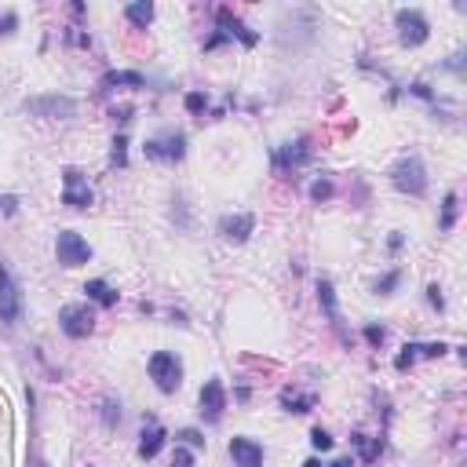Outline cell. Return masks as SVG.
Instances as JSON below:
<instances>
[{"label":"cell","instance_id":"cell-13","mask_svg":"<svg viewBox=\"0 0 467 467\" xmlns=\"http://www.w3.org/2000/svg\"><path fill=\"white\" fill-rule=\"evenodd\" d=\"M216 19H219V26H223V37H241V44H249V47L255 44V34H249V29L241 26V19H234L230 8H219Z\"/></svg>","mask_w":467,"mask_h":467},{"label":"cell","instance_id":"cell-32","mask_svg":"<svg viewBox=\"0 0 467 467\" xmlns=\"http://www.w3.org/2000/svg\"><path fill=\"white\" fill-rule=\"evenodd\" d=\"M427 299H431V303H434V307H438V311L445 307V299H442V288H438V285H431V288H427Z\"/></svg>","mask_w":467,"mask_h":467},{"label":"cell","instance_id":"cell-16","mask_svg":"<svg viewBox=\"0 0 467 467\" xmlns=\"http://www.w3.org/2000/svg\"><path fill=\"white\" fill-rule=\"evenodd\" d=\"M124 19L132 26H139V29H147L154 22V4H150V0H135V4L124 8Z\"/></svg>","mask_w":467,"mask_h":467},{"label":"cell","instance_id":"cell-23","mask_svg":"<svg viewBox=\"0 0 467 467\" xmlns=\"http://www.w3.org/2000/svg\"><path fill=\"white\" fill-rule=\"evenodd\" d=\"M311 445L321 449V453H329V449H332V434L321 431V427H314V431H311Z\"/></svg>","mask_w":467,"mask_h":467},{"label":"cell","instance_id":"cell-10","mask_svg":"<svg viewBox=\"0 0 467 467\" xmlns=\"http://www.w3.org/2000/svg\"><path fill=\"white\" fill-rule=\"evenodd\" d=\"M26 110H34V114H40V117H73L77 103L70 99V95H44V99L26 103Z\"/></svg>","mask_w":467,"mask_h":467},{"label":"cell","instance_id":"cell-25","mask_svg":"<svg viewBox=\"0 0 467 467\" xmlns=\"http://www.w3.org/2000/svg\"><path fill=\"white\" fill-rule=\"evenodd\" d=\"M311 198H314V201H329V198H332V183H329V179H318V183L311 186Z\"/></svg>","mask_w":467,"mask_h":467},{"label":"cell","instance_id":"cell-36","mask_svg":"<svg viewBox=\"0 0 467 467\" xmlns=\"http://www.w3.org/2000/svg\"><path fill=\"white\" fill-rule=\"evenodd\" d=\"M303 467H321V464H318V460H307V464H303Z\"/></svg>","mask_w":467,"mask_h":467},{"label":"cell","instance_id":"cell-29","mask_svg":"<svg viewBox=\"0 0 467 467\" xmlns=\"http://www.w3.org/2000/svg\"><path fill=\"white\" fill-rule=\"evenodd\" d=\"M398 278H401V274H398V270H394V274H387V278H383V281L376 285V292H380V296H387V292H391V288L398 285Z\"/></svg>","mask_w":467,"mask_h":467},{"label":"cell","instance_id":"cell-5","mask_svg":"<svg viewBox=\"0 0 467 467\" xmlns=\"http://www.w3.org/2000/svg\"><path fill=\"white\" fill-rule=\"evenodd\" d=\"M147 157L150 161H165V165H175V161L186 157V135L183 132H165V135H154L147 139Z\"/></svg>","mask_w":467,"mask_h":467},{"label":"cell","instance_id":"cell-21","mask_svg":"<svg viewBox=\"0 0 467 467\" xmlns=\"http://www.w3.org/2000/svg\"><path fill=\"white\" fill-rule=\"evenodd\" d=\"M114 84L142 88V84H147V77H142V73H106V77H103V88H114Z\"/></svg>","mask_w":467,"mask_h":467},{"label":"cell","instance_id":"cell-3","mask_svg":"<svg viewBox=\"0 0 467 467\" xmlns=\"http://www.w3.org/2000/svg\"><path fill=\"white\" fill-rule=\"evenodd\" d=\"M59 329L66 332L70 340H84V336H91V329H95V311L88 303H70V307L59 311Z\"/></svg>","mask_w":467,"mask_h":467},{"label":"cell","instance_id":"cell-18","mask_svg":"<svg viewBox=\"0 0 467 467\" xmlns=\"http://www.w3.org/2000/svg\"><path fill=\"white\" fill-rule=\"evenodd\" d=\"M318 299H321V307H325L332 325H340V314H336V296H332V285L329 281H318Z\"/></svg>","mask_w":467,"mask_h":467},{"label":"cell","instance_id":"cell-35","mask_svg":"<svg viewBox=\"0 0 467 467\" xmlns=\"http://www.w3.org/2000/svg\"><path fill=\"white\" fill-rule=\"evenodd\" d=\"M332 467H350V460H336Z\"/></svg>","mask_w":467,"mask_h":467},{"label":"cell","instance_id":"cell-34","mask_svg":"<svg viewBox=\"0 0 467 467\" xmlns=\"http://www.w3.org/2000/svg\"><path fill=\"white\" fill-rule=\"evenodd\" d=\"M0 208H4V216H15V198H0Z\"/></svg>","mask_w":467,"mask_h":467},{"label":"cell","instance_id":"cell-14","mask_svg":"<svg viewBox=\"0 0 467 467\" xmlns=\"http://www.w3.org/2000/svg\"><path fill=\"white\" fill-rule=\"evenodd\" d=\"M165 438H168V434H165V427H161V424H150L147 431H142L139 457H142V460H154V457L161 453V445H165Z\"/></svg>","mask_w":467,"mask_h":467},{"label":"cell","instance_id":"cell-2","mask_svg":"<svg viewBox=\"0 0 467 467\" xmlns=\"http://www.w3.org/2000/svg\"><path fill=\"white\" fill-rule=\"evenodd\" d=\"M150 380L157 383L161 394H175V391H179V383H183L179 358H175L172 350H157L154 358H150Z\"/></svg>","mask_w":467,"mask_h":467},{"label":"cell","instance_id":"cell-28","mask_svg":"<svg viewBox=\"0 0 467 467\" xmlns=\"http://www.w3.org/2000/svg\"><path fill=\"white\" fill-rule=\"evenodd\" d=\"M124 147H128V139L117 135V139H114V161H117V165H124V161H128V150H124Z\"/></svg>","mask_w":467,"mask_h":467},{"label":"cell","instance_id":"cell-33","mask_svg":"<svg viewBox=\"0 0 467 467\" xmlns=\"http://www.w3.org/2000/svg\"><path fill=\"white\" fill-rule=\"evenodd\" d=\"M365 336H369L373 343H383V329H376V325H369V329H365Z\"/></svg>","mask_w":467,"mask_h":467},{"label":"cell","instance_id":"cell-19","mask_svg":"<svg viewBox=\"0 0 467 467\" xmlns=\"http://www.w3.org/2000/svg\"><path fill=\"white\" fill-rule=\"evenodd\" d=\"M457 212H460V198L449 194V198L442 201V223H438V227H442V230H453V227H457Z\"/></svg>","mask_w":467,"mask_h":467},{"label":"cell","instance_id":"cell-9","mask_svg":"<svg viewBox=\"0 0 467 467\" xmlns=\"http://www.w3.org/2000/svg\"><path fill=\"white\" fill-rule=\"evenodd\" d=\"M62 201L73 205V208H88L91 205V186L84 183V175H80L77 168H66V175H62Z\"/></svg>","mask_w":467,"mask_h":467},{"label":"cell","instance_id":"cell-17","mask_svg":"<svg viewBox=\"0 0 467 467\" xmlns=\"http://www.w3.org/2000/svg\"><path fill=\"white\" fill-rule=\"evenodd\" d=\"M84 292H88V299L99 303V307H114V303H117V292H114V288H110L106 281H88V285H84Z\"/></svg>","mask_w":467,"mask_h":467},{"label":"cell","instance_id":"cell-15","mask_svg":"<svg viewBox=\"0 0 467 467\" xmlns=\"http://www.w3.org/2000/svg\"><path fill=\"white\" fill-rule=\"evenodd\" d=\"M311 157V142L307 139H299V142H288V147L278 150V168H288V165H303V161Z\"/></svg>","mask_w":467,"mask_h":467},{"label":"cell","instance_id":"cell-11","mask_svg":"<svg viewBox=\"0 0 467 467\" xmlns=\"http://www.w3.org/2000/svg\"><path fill=\"white\" fill-rule=\"evenodd\" d=\"M230 460L234 467H263V445L252 438H230Z\"/></svg>","mask_w":467,"mask_h":467},{"label":"cell","instance_id":"cell-24","mask_svg":"<svg viewBox=\"0 0 467 467\" xmlns=\"http://www.w3.org/2000/svg\"><path fill=\"white\" fill-rule=\"evenodd\" d=\"M175 438H179V442H186V445H198V449L205 445V434H201V431H194V427H183L179 434H175Z\"/></svg>","mask_w":467,"mask_h":467},{"label":"cell","instance_id":"cell-31","mask_svg":"<svg viewBox=\"0 0 467 467\" xmlns=\"http://www.w3.org/2000/svg\"><path fill=\"white\" fill-rule=\"evenodd\" d=\"M103 409H106V413H103V416H106V424H110V427H114V424L121 420V409L114 406V401H106V406H103Z\"/></svg>","mask_w":467,"mask_h":467},{"label":"cell","instance_id":"cell-7","mask_svg":"<svg viewBox=\"0 0 467 467\" xmlns=\"http://www.w3.org/2000/svg\"><path fill=\"white\" fill-rule=\"evenodd\" d=\"M55 255H59V263L62 267H80V263H88L91 260V249H88V241L73 234V230H62L59 241H55Z\"/></svg>","mask_w":467,"mask_h":467},{"label":"cell","instance_id":"cell-27","mask_svg":"<svg viewBox=\"0 0 467 467\" xmlns=\"http://www.w3.org/2000/svg\"><path fill=\"white\" fill-rule=\"evenodd\" d=\"M172 467H194V457L186 453L183 445H175V457H172Z\"/></svg>","mask_w":467,"mask_h":467},{"label":"cell","instance_id":"cell-37","mask_svg":"<svg viewBox=\"0 0 467 467\" xmlns=\"http://www.w3.org/2000/svg\"><path fill=\"white\" fill-rule=\"evenodd\" d=\"M0 34H4V29H0Z\"/></svg>","mask_w":467,"mask_h":467},{"label":"cell","instance_id":"cell-26","mask_svg":"<svg viewBox=\"0 0 467 467\" xmlns=\"http://www.w3.org/2000/svg\"><path fill=\"white\" fill-rule=\"evenodd\" d=\"M205 106H208V99H205L201 91H190V95H186V110H190V114H201Z\"/></svg>","mask_w":467,"mask_h":467},{"label":"cell","instance_id":"cell-6","mask_svg":"<svg viewBox=\"0 0 467 467\" xmlns=\"http://www.w3.org/2000/svg\"><path fill=\"white\" fill-rule=\"evenodd\" d=\"M19 318H22V292L8 274V267L0 263V321L4 325H19Z\"/></svg>","mask_w":467,"mask_h":467},{"label":"cell","instance_id":"cell-4","mask_svg":"<svg viewBox=\"0 0 467 467\" xmlns=\"http://www.w3.org/2000/svg\"><path fill=\"white\" fill-rule=\"evenodd\" d=\"M394 26H398V40L406 47H420L431 37V26H427V19L416 8H401L394 15Z\"/></svg>","mask_w":467,"mask_h":467},{"label":"cell","instance_id":"cell-12","mask_svg":"<svg viewBox=\"0 0 467 467\" xmlns=\"http://www.w3.org/2000/svg\"><path fill=\"white\" fill-rule=\"evenodd\" d=\"M252 230H255V219H252L249 212H241V216H227V219L219 223V234L227 237V241H245Z\"/></svg>","mask_w":467,"mask_h":467},{"label":"cell","instance_id":"cell-20","mask_svg":"<svg viewBox=\"0 0 467 467\" xmlns=\"http://www.w3.org/2000/svg\"><path fill=\"white\" fill-rule=\"evenodd\" d=\"M354 445H358V453H362V460L365 464H373L376 457H380V438H365V434H354Z\"/></svg>","mask_w":467,"mask_h":467},{"label":"cell","instance_id":"cell-30","mask_svg":"<svg viewBox=\"0 0 467 467\" xmlns=\"http://www.w3.org/2000/svg\"><path fill=\"white\" fill-rule=\"evenodd\" d=\"M413 358H416V343H413V347H406V354H398V362H394V365H398V369H409V365H413Z\"/></svg>","mask_w":467,"mask_h":467},{"label":"cell","instance_id":"cell-22","mask_svg":"<svg viewBox=\"0 0 467 467\" xmlns=\"http://www.w3.org/2000/svg\"><path fill=\"white\" fill-rule=\"evenodd\" d=\"M281 406H288V413H311L314 398H311V394H292V391H285V394H281Z\"/></svg>","mask_w":467,"mask_h":467},{"label":"cell","instance_id":"cell-8","mask_svg":"<svg viewBox=\"0 0 467 467\" xmlns=\"http://www.w3.org/2000/svg\"><path fill=\"white\" fill-rule=\"evenodd\" d=\"M223 409H227V387H223V380H208L201 387V416L208 424H219Z\"/></svg>","mask_w":467,"mask_h":467},{"label":"cell","instance_id":"cell-1","mask_svg":"<svg viewBox=\"0 0 467 467\" xmlns=\"http://www.w3.org/2000/svg\"><path fill=\"white\" fill-rule=\"evenodd\" d=\"M391 183H394V190H401V194L420 198L424 190H427V172H424V161L416 157V154L401 157L398 165L391 168Z\"/></svg>","mask_w":467,"mask_h":467}]
</instances>
